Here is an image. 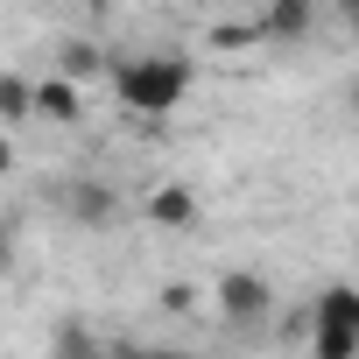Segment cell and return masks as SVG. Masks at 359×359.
I'll list each match as a JSON object with an SVG mask.
<instances>
[{
  "mask_svg": "<svg viewBox=\"0 0 359 359\" xmlns=\"http://www.w3.org/2000/svg\"><path fill=\"white\" fill-rule=\"evenodd\" d=\"M191 57H176V50H148V57H134V64H120V106L134 113V120H162V113H176L191 99Z\"/></svg>",
  "mask_w": 359,
  "mask_h": 359,
  "instance_id": "1",
  "label": "cell"
},
{
  "mask_svg": "<svg viewBox=\"0 0 359 359\" xmlns=\"http://www.w3.org/2000/svg\"><path fill=\"white\" fill-rule=\"evenodd\" d=\"M310 352L317 359H359V296L352 282H324L310 303Z\"/></svg>",
  "mask_w": 359,
  "mask_h": 359,
  "instance_id": "2",
  "label": "cell"
},
{
  "mask_svg": "<svg viewBox=\"0 0 359 359\" xmlns=\"http://www.w3.org/2000/svg\"><path fill=\"white\" fill-rule=\"evenodd\" d=\"M219 310H226V324H268V310H275V289H268V275H254V268H233V275H219Z\"/></svg>",
  "mask_w": 359,
  "mask_h": 359,
  "instance_id": "3",
  "label": "cell"
},
{
  "mask_svg": "<svg viewBox=\"0 0 359 359\" xmlns=\"http://www.w3.org/2000/svg\"><path fill=\"white\" fill-rule=\"evenodd\" d=\"M64 205H71V219H78L85 233H106V226H113V212H120V198L99 184V176H78V184L64 191Z\"/></svg>",
  "mask_w": 359,
  "mask_h": 359,
  "instance_id": "4",
  "label": "cell"
},
{
  "mask_svg": "<svg viewBox=\"0 0 359 359\" xmlns=\"http://www.w3.org/2000/svg\"><path fill=\"white\" fill-rule=\"evenodd\" d=\"M148 226H162V233H191V226H198V191H191V184H162V191L148 198Z\"/></svg>",
  "mask_w": 359,
  "mask_h": 359,
  "instance_id": "5",
  "label": "cell"
},
{
  "mask_svg": "<svg viewBox=\"0 0 359 359\" xmlns=\"http://www.w3.org/2000/svg\"><path fill=\"white\" fill-rule=\"evenodd\" d=\"M36 113H43V120H57V127H71V120L85 113V92H78V85H64V78H43V85H36Z\"/></svg>",
  "mask_w": 359,
  "mask_h": 359,
  "instance_id": "6",
  "label": "cell"
},
{
  "mask_svg": "<svg viewBox=\"0 0 359 359\" xmlns=\"http://www.w3.org/2000/svg\"><path fill=\"white\" fill-rule=\"evenodd\" d=\"M29 113H36V78L0 71V127H22Z\"/></svg>",
  "mask_w": 359,
  "mask_h": 359,
  "instance_id": "7",
  "label": "cell"
},
{
  "mask_svg": "<svg viewBox=\"0 0 359 359\" xmlns=\"http://www.w3.org/2000/svg\"><path fill=\"white\" fill-rule=\"evenodd\" d=\"M310 22H317V15L303 8V0H282V8H268V22H261V29H268V36H303Z\"/></svg>",
  "mask_w": 359,
  "mask_h": 359,
  "instance_id": "8",
  "label": "cell"
},
{
  "mask_svg": "<svg viewBox=\"0 0 359 359\" xmlns=\"http://www.w3.org/2000/svg\"><path fill=\"white\" fill-rule=\"evenodd\" d=\"M57 64H64V71H57V78H64V85H85V78H92V71H99V50H92V43H71V50H64V57H57Z\"/></svg>",
  "mask_w": 359,
  "mask_h": 359,
  "instance_id": "9",
  "label": "cell"
},
{
  "mask_svg": "<svg viewBox=\"0 0 359 359\" xmlns=\"http://www.w3.org/2000/svg\"><path fill=\"white\" fill-rule=\"evenodd\" d=\"M8 268H15V226L0 219V275H8Z\"/></svg>",
  "mask_w": 359,
  "mask_h": 359,
  "instance_id": "10",
  "label": "cell"
},
{
  "mask_svg": "<svg viewBox=\"0 0 359 359\" xmlns=\"http://www.w3.org/2000/svg\"><path fill=\"white\" fill-rule=\"evenodd\" d=\"M15 169V148H8V134H0V176H8Z\"/></svg>",
  "mask_w": 359,
  "mask_h": 359,
  "instance_id": "11",
  "label": "cell"
},
{
  "mask_svg": "<svg viewBox=\"0 0 359 359\" xmlns=\"http://www.w3.org/2000/svg\"><path fill=\"white\" fill-rule=\"evenodd\" d=\"M134 359H184V352H134Z\"/></svg>",
  "mask_w": 359,
  "mask_h": 359,
  "instance_id": "12",
  "label": "cell"
}]
</instances>
